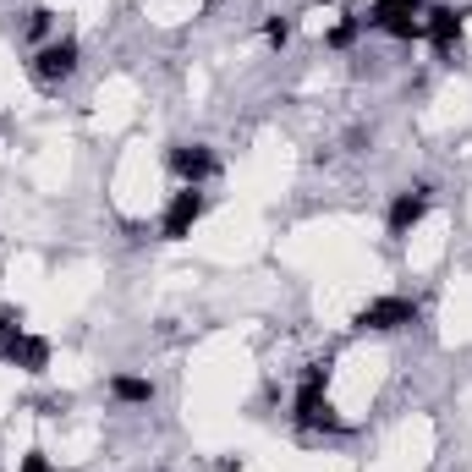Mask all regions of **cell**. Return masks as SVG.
Masks as SVG:
<instances>
[{
	"mask_svg": "<svg viewBox=\"0 0 472 472\" xmlns=\"http://www.w3.org/2000/svg\"><path fill=\"white\" fill-rule=\"evenodd\" d=\"M17 472H50V456H44V450H28V456H23V467H17Z\"/></svg>",
	"mask_w": 472,
	"mask_h": 472,
	"instance_id": "4fadbf2b",
	"label": "cell"
},
{
	"mask_svg": "<svg viewBox=\"0 0 472 472\" xmlns=\"http://www.w3.org/2000/svg\"><path fill=\"white\" fill-rule=\"evenodd\" d=\"M204 209H209V204H204V192H198V187H187V192H176V198H171V209H165L160 231L176 242V236H187L198 220H204Z\"/></svg>",
	"mask_w": 472,
	"mask_h": 472,
	"instance_id": "3957f363",
	"label": "cell"
},
{
	"mask_svg": "<svg viewBox=\"0 0 472 472\" xmlns=\"http://www.w3.org/2000/svg\"><path fill=\"white\" fill-rule=\"evenodd\" d=\"M324 379H329V374H324V368H313V374L302 379V390H297V423H302V429L335 423V418H329V407H324Z\"/></svg>",
	"mask_w": 472,
	"mask_h": 472,
	"instance_id": "277c9868",
	"label": "cell"
},
{
	"mask_svg": "<svg viewBox=\"0 0 472 472\" xmlns=\"http://www.w3.org/2000/svg\"><path fill=\"white\" fill-rule=\"evenodd\" d=\"M264 33H269V44H286V39H292V23H286V17H275Z\"/></svg>",
	"mask_w": 472,
	"mask_h": 472,
	"instance_id": "5bb4252c",
	"label": "cell"
},
{
	"mask_svg": "<svg viewBox=\"0 0 472 472\" xmlns=\"http://www.w3.org/2000/svg\"><path fill=\"white\" fill-rule=\"evenodd\" d=\"M401 324H418V302L412 297H374L368 308H357V329H401Z\"/></svg>",
	"mask_w": 472,
	"mask_h": 472,
	"instance_id": "6da1fadb",
	"label": "cell"
},
{
	"mask_svg": "<svg viewBox=\"0 0 472 472\" xmlns=\"http://www.w3.org/2000/svg\"><path fill=\"white\" fill-rule=\"evenodd\" d=\"M110 395H116V401H132V407H138V401H154V384H149V379H138V374H116V379H110Z\"/></svg>",
	"mask_w": 472,
	"mask_h": 472,
	"instance_id": "9c48e42d",
	"label": "cell"
},
{
	"mask_svg": "<svg viewBox=\"0 0 472 472\" xmlns=\"http://www.w3.org/2000/svg\"><path fill=\"white\" fill-rule=\"evenodd\" d=\"M352 39H357V23H335V28H329V44H335V50H347Z\"/></svg>",
	"mask_w": 472,
	"mask_h": 472,
	"instance_id": "7c38bea8",
	"label": "cell"
},
{
	"mask_svg": "<svg viewBox=\"0 0 472 472\" xmlns=\"http://www.w3.org/2000/svg\"><path fill=\"white\" fill-rule=\"evenodd\" d=\"M171 171H176L187 187H198V181L215 176V154H209L204 143H176V149H171Z\"/></svg>",
	"mask_w": 472,
	"mask_h": 472,
	"instance_id": "5b68a950",
	"label": "cell"
},
{
	"mask_svg": "<svg viewBox=\"0 0 472 472\" xmlns=\"http://www.w3.org/2000/svg\"><path fill=\"white\" fill-rule=\"evenodd\" d=\"M72 72H78V44H72V39H60V44H44V50L33 55V78H39L44 88L66 83Z\"/></svg>",
	"mask_w": 472,
	"mask_h": 472,
	"instance_id": "7a4b0ae2",
	"label": "cell"
},
{
	"mask_svg": "<svg viewBox=\"0 0 472 472\" xmlns=\"http://www.w3.org/2000/svg\"><path fill=\"white\" fill-rule=\"evenodd\" d=\"M423 215H429V187H407V192L390 204V231L407 236L412 226H423Z\"/></svg>",
	"mask_w": 472,
	"mask_h": 472,
	"instance_id": "52a82bcc",
	"label": "cell"
},
{
	"mask_svg": "<svg viewBox=\"0 0 472 472\" xmlns=\"http://www.w3.org/2000/svg\"><path fill=\"white\" fill-rule=\"evenodd\" d=\"M0 357L17 363L23 374H44L50 368V347L39 341V335H12V341H0Z\"/></svg>",
	"mask_w": 472,
	"mask_h": 472,
	"instance_id": "8992f818",
	"label": "cell"
},
{
	"mask_svg": "<svg viewBox=\"0 0 472 472\" xmlns=\"http://www.w3.org/2000/svg\"><path fill=\"white\" fill-rule=\"evenodd\" d=\"M461 23H467V12L456 6H440V12H429V23H423V39H434V50H450L456 39H461Z\"/></svg>",
	"mask_w": 472,
	"mask_h": 472,
	"instance_id": "ba28073f",
	"label": "cell"
},
{
	"mask_svg": "<svg viewBox=\"0 0 472 472\" xmlns=\"http://www.w3.org/2000/svg\"><path fill=\"white\" fill-rule=\"evenodd\" d=\"M423 0H374V23L379 17H395V12H418Z\"/></svg>",
	"mask_w": 472,
	"mask_h": 472,
	"instance_id": "8fae6325",
	"label": "cell"
},
{
	"mask_svg": "<svg viewBox=\"0 0 472 472\" xmlns=\"http://www.w3.org/2000/svg\"><path fill=\"white\" fill-rule=\"evenodd\" d=\"M374 28H384L390 39H423V23H418L412 12H395V17H379Z\"/></svg>",
	"mask_w": 472,
	"mask_h": 472,
	"instance_id": "30bf717a",
	"label": "cell"
}]
</instances>
